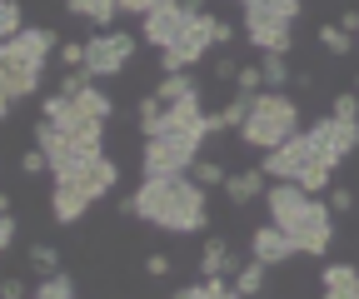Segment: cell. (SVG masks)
<instances>
[{
	"label": "cell",
	"mask_w": 359,
	"mask_h": 299,
	"mask_svg": "<svg viewBox=\"0 0 359 299\" xmlns=\"http://www.w3.org/2000/svg\"><path fill=\"white\" fill-rule=\"evenodd\" d=\"M120 215H140L165 235H195L210 225V195L195 175H145L140 190L120 200Z\"/></svg>",
	"instance_id": "1"
},
{
	"label": "cell",
	"mask_w": 359,
	"mask_h": 299,
	"mask_svg": "<svg viewBox=\"0 0 359 299\" xmlns=\"http://www.w3.org/2000/svg\"><path fill=\"white\" fill-rule=\"evenodd\" d=\"M264 204H269V220L299 244V254H330V244H334V209H330V200L304 195L294 180H269Z\"/></svg>",
	"instance_id": "2"
},
{
	"label": "cell",
	"mask_w": 359,
	"mask_h": 299,
	"mask_svg": "<svg viewBox=\"0 0 359 299\" xmlns=\"http://www.w3.org/2000/svg\"><path fill=\"white\" fill-rule=\"evenodd\" d=\"M60 50L55 30H20L15 40H0V115H11L20 100H30L45 80V60Z\"/></svg>",
	"instance_id": "3"
},
{
	"label": "cell",
	"mask_w": 359,
	"mask_h": 299,
	"mask_svg": "<svg viewBox=\"0 0 359 299\" xmlns=\"http://www.w3.org/2000/svg\"><path fill=\"white\" fill-rule=\"evenodd\" d=\"M290 135H299V105L285 95V90H259L250 100V115L240 125V140L250 150H280Z\"/></svg>",
	"instance_id": "4"
},
{
	"label": "cell",
	"mask_w": 359,
	"mask_h": 299,
	"mask_svg": "<svg viewBox=\"0 0 359 299\" xmlns=\"http://www.w3.org/2000/svg\"><path fill=\"white\" fill-rule=\"evenodd\" d=\"M115 180H120V165H115L110 155H100L90 169H80V175L55 180V190H50V215H55L60 225H75L90 204L105 200V195L115 190Z\"/></svg>",
	"instance_id": "5"
},
{
	"label": "cell",
	"mask_w": 359,
	"mask_h": 299,
	"mask_svg": "<svg viewBox=\"0 0 359 299\" xmlns=\"http://www.w3.org/2000/svg\"><path fill=\"white\" fill-rule=\"evenodd\" d=\"M264 175H269V180H294L304 195H320V190H330L334 169L325 165L320 150H314L309 130H299V135H290L280 150H269V155H264Z\"/></svg>",
	"instance_id": "6"
},
{
	"label": "cell",
	"mask_w": 359,
	"mask_h": 299,
	"mask_svg": "<svg viewBox=\"0 0 359 299\" xmlns=\"http://www.w3.org/2000/svg\"><path fill=\"white\" fill-rule=\"evenodd\" d=\"M140 135H145V140H155V135H190V140H205V135H215V120L205 115L200 95L175 100V105H160V95H145V100H140Z\"/></svg>",
	"instance_id": "7"
},
{
	"label": "cell",
	"mask_w": 359,
	"mask_h": 299,
	"mask_svg": "<svg viewBox=\"0 0 359 299\" xmlns=\"http://www.w3.org/2000/svg\"><path fill=\"white\" fill-rule=\"evenodd\" d=\"M230 25H224L219 15H195L190 20V30L185 35H180V46H170V50H160V70L165 75H180V70H185V65H195V60H205L215 46H230Z\"/></svg>",
	"instance_id": "8"
},
{
	"label": "cell",
	"mask_w": 359,
	"mask_h": 299,
	"mask_svg": "<svg viewBox=\"0 0 359 299\" xmlns=\"http://www.w3.org/2000/svg\"><path fill=\"white\" fill-rule=\"evenodd\" d=\"M35 145L45 150V160H50V175H55V180H65V175H80V169H90V165H95V160L105 155V145L75 140V135L55 130L50 120H40V125H35Z\"/></svg>",
	"instance_id": "9"
},
{
	"label": "cell",
	"mask_w": 359,
	"mask_h": 299,
	"mask_svg": "<svg viewBox=\"0 0 359 299\" xmlns=\"http://www.w3.org/2000/svg\"><path fill=\"white\" fill-rule=\"evenodd\" d=\"M290 25L294 20L280 15L275 6H264V0H245V40H250L259 55H290V40H294Z\"/></svg>",
	"instance_id": "10"
},
{
	"label": "cell",
	"mask_w": 359,
	"mask_h": 299,
	"mask_svg": "<svg viewBox=\"0 0 359 299\" xmlns=\"http://www.w3.org/2000/svg\"><path fill=\"white\" fill-rule=\"evenodd\" d=\"M200 145L205 140H190V135H155L140 150V169L145 175H190L200 160Z\"/></svg>",
	"instance_id": "11"
},
{
	"label": "cell",
	"mask_w": 359,
	"mask_h": 299,
	"mask_svg": "<svg viewBox=\"0 0 359 299\" xmlns=\"http://www.w3.org/2000/svg\"><path fill=\"white\" fill-rule=\"evenodd\" d=\"M40 120H50L55 130H65V135H75V140H90V145H105V120L95 115V110H85L75 95H45V105H40Z\"/></svg>",
	"instance_id": "12"
},
{
	"label": "cell",
	"mask_w": 359,
	"mask_h": 299,
	"mask_svg": "<svg viewBox=\"0 0 359 299\" xmlns=\"http://www.w3.org/2000/svg\"><path fill=\"white\" fill-rule=\"evenodd\" d=\"M195 15H205V0H165V6H155L145 15V46H155V50L180 46V35L190 30Z\"/></svg>",
	"instance_id": "13"
},
{
	"label": "cell",
	"mask_w": 359,
	"mask_h": 299,
	"mask_svg": "<svg viewBox=\"0 0 359 299\" xmlns=\"http://www.w3.org/2000/svg\"><path fill=\"white\" fill-rule=\"evenodd\" d=\"M130 55H135V35H125V30H100V35L85 40V70L95 75V80L125 75Z\"/></svg>",
	"instance_id": "14"
},
{
	"label": "cell",
	"mask_w": 359,
	"mask_h": 299,
	"mask_svg": "<svg viewBox=\"0 0 359 299\" xmlns=\"http://www.w3.org/2000/svg\"><path fill=\"white\" fill-rule=\"evenodd\" d=\"M309 140H314V150L325 155L330 169H339V165L359 150V125H354V120H334V115H325V120H314V125H309Z\"/></svg>",
	"instance_id": "15"
},
{
	"label": "cell",
	"mask_w": 359,
	"mask_h": 299,
	"mask_svg": "<svg viewBox=\"0 0 359 299\" xmlns=\"http://www.w3.org/2000/svg\"><path fill=\"white\" fill-rule=\"evenodd\" d=\"M250 254H255V260L259 265H269V270H275V265H285V260H294V254H299V244L275 225V220H269V225H259L255 235H250Z\"/></svg>",
	"instance_id": "16"
},
{
	"label": "cell",
	"mask_w": 359,
	"mask_h": 299,
	"mask_svg": "<svg viewBox=\"0 0 359 299\" xmlns=\"http://www.w3.org/2000/svg\"><path fill=\"white\" fill-rule=\"evenodd\" d=\"M240 270H245L240 254L224 239H205V249H200V279H235Z\"/></svg>",
	"instance_id": "17"
},
{
	"label": "cell",
	"mask_w": 359,
	"mask_h": 299,
	"mask_svg": "<svg viewBox=\"0 0 359 299\" xmlns=\"http://www.w3.org/2000/svg\"><path fill=\"white\" fill-rule=\"evenodd\" d=\"M320 299H359V270L344 265V260L325 265V274H320Z\"/></svg>",
	"instance_id": "18"
},
{
	"label": "cell",
	"mask_w": 359,
	"mask_h": 299,
	"mask_svg": "<svg viewBox=\"0 0 359 299\" xmlns=\"http://www.w3.org/2000/svg\"><path fill=\"white\" fill-rule=\"evenodd\" d=\"M269 190V175H264V165H255V169H240V175H230L224 180V200L230 204H250V200H259Z\"/></svg>",
	"instance_id": "19"
},
{
	"label": "cell",
	"mask_w": 359,
	"mask_h": 299,
	"mask_svg": "<svg viewBox=\"0 0 359 299\" xmlns=\"http://www.w3.org/2000/svg\"><path fill=\"white\" fill-rule=\"evenodd\" d=\"M65 11H70L75 20H90V25L110 30V20L120 15V0H65Z\"/></svg>",
	"instance_id": "20"
},
{
	"label": "cell",
	"mask_w": 359,
	"mask_h": 299,
	"mask_svg": "<svg viewBox=\"0 0 359 299\" xmlns=\"http://www.w3.org/2000/svg\"><path fill=\"white\" fill-rule=\"evenodd\" d=\"M155 95H160V105H175V100L200 95V90H195V80H190L185 70H180V75H165V80H160V90H155Z\"/></svg>",
	"instance_id": "21"
},
{
	"label": "cell",
	"mask_w": 359,
	"mask_h": 299,
	"mask_svg": "<svg viewBox=\"0 0 359 299\" xmlns=\"http://www.w3.org/2000/svg\"><path fill=\"white\" fill-rule=\"evenodd\" d=\"M259 70H264V90H285V85L294 80L285 55H259Z\"/></svg>",
	"instance_id": "22"
},
{
	"label": "cell",
	"mask_w": 359,
	"mask_h": 299,
	"mask_svg": "<svg viewBox=\"0 0 359 299\" xmlns=\"http://www.w3.org/2000/svg\"><path fill=\"white\" fill-rule=\"evenodd\" d=\"M250 100H255V95H235V100L224 105L219 115H210V120H215V135H219V130H240L245 115H250Z\"/></svg>",
	"instance_id": "23"
},
{
	"label": "cell",
	"mask_w": 359,
	"mask_h": 299,
	"mask_svg": "<svg viewBox=\"0 0 359 299\" xmlns=\"http://www.w3.org/2000/svg\"><path fill=\"white\" fill-rule=\"evenodd\" d=\"M30 299H75V284H70V274L55 270V274H45V279H40V289H35Z\"/></svg>",
	"instance_id": "24"
},
{
	"label": "cell",
	"mask_w": 359,
	"mask_h": 299,
	"mask_svg": "<svg viewBox=\"0 0 359 299\" xmlns=\"http://www.w3.org/2000/svg\"><path fill=\"white\" fill-rule=\"evenodd\" d=\"M264 270H269V265H259V260H250V265H245V270L235 274V289H240L245 299H255V294L264 289Z\"/></svg>",
	"instance_id": "25"
},
{
	"label": "cell",
	"mask_w": 359,
	"mask_h": 299,
	"mask_svg": "<svg viewBox=\"0 0 359 299\" xmlns=\"http://www.w3.org/2000/svg\"><path fill=\"white\" fill-rule=\"evenodd\" d=\"M320 46H325L330 55H349V50H354V35L339 30V25H320Z\"/></svg>",
	"instance_id": "26"
},
{
	"label": "cell",
	"mask_w": 359,
	"mask_h": 299,
	"mask_svg": "<svg viewBox=\"0 0 359 299\" xmlns=\"http://www.w3.org/2000/svg\"><path fill=\"white\" fill-rule=\"evenodd\" d=\"M190 175H195L205 190H215V185H224V180H230V175H224V165H219V160H205V155L195 160V169H190Z\"/></svg>",
	"instance_id": "27"
},
{
	"label": "cell",
	"mask_w": 359,
	"mask_h": 299,
	"mask_svg": "<svg viewBox=\"0 0 359 299\" xmlns=\"http://www.w3.org/2000/svg\"><path fill=\"white\" fill-rule=\"evenodd\" d=\"M264 90V70L259 65H240V75H235V95H259Z\"/></svg>",
	"instance_id": "28"
},
{
	"label": "cell",
	"mask_w": 359,
	"mask_h": 299,
	"mask_svg": "<svg viewBox=\"0 0 359 299\" xmlns=\"http://www.w3.org/2000/svg\"><path fill=\"white\" fill-rule=\"evenodd\" d=\"M20 35V0H0V40Z\"/></svg>",
	"instance_id": "29"
},
{
	"label": "cell",
	"mask_w": 359,
	"mask_h": 299,
	"mask_svg": "<svg viewBox=\"0 0 359 299\" xmlns=\"http://www.w3.org/2000/svg\"><path fill=\"white\" fill-rule=\"evenodd\" d=\"M30 265L45 270V274H55V270H60V249H55V244H30Z\"/></svg>",
	"instance_id": "30"
},
{
	"label": "cell",
	"mask_w": 359,
	"mask_h": 299,
	"mask_svg": "<svg viewBox=\"0 0 359 299\" xmlns=\"http://www.w3.org/2000/svg\"><path fill=\"white\" fill-rule=\"evenodd\" d=\"M330 115H334V120H354V125H359V95H354V90H344V95H334V105H330Z\"/></svg>",
	"instance_id": "31"
},
{
	"label": "cell",
	"mask_w": 359,
	"mask_h": 299,
	"mask_svg": "<svg viewBox=\"0 0 359 299\" xmlns=\"http://www.w3.org/2000/svg\"><path fill=\"white\" fill-rule=\"evenodd\" d=\"M15 244V215H11V200L0 195V249Z\"/></svg>",
	"instance_id": "32"
},
{
	"label": "cell",
	"mask_w": 359,
	"mask_h": 299,
	"mask_svg": "<svg viewBox=\"0 0 359 299\" xmlns=\"http://www.w3.org/2000/svg\"><path fill=\"white\" fill-rule=\"evenodd\" d=\"M45 169H50V160H45V150H40V145L20 155V175H45Z\"/></svg>",
	"instance_id": "33"
},
{
	"label": "cell",
	"mask_w": 359,
	"mask_h": 299,
	"mask_svg": "<svg viewBox=\"0 0 359 299\" xmlns=\"http://www.w3.org/2000/svg\"><path fill=\"white\" fill-rule=\"evenodd\" d=\"M60 65L85 70V46H80V40H65V46H60Z\"/></svg>",
	"instance_id": "34"
},
{
	"label": "cell",
	"mask_w": 359,
	"mask_h": 299,
	"mask_svg": "<svg viewBox=\"0 0 359 299\" xmlns=\"http://www.w3.org/2000/svg\"><path fill=\"white\" fill-rule=\"evenodd\" d=\"M330 209H334V215H349V209H354V190L334 185V190H330Z\"/></svg>",
	"instance_id": "35"
},
{
	"label": "cell",
	"mask_w": 359,
	"mask_h": 299,
	"mask_svg": "<svg viewBox=\"0 0 359 299\" xmlns=\"http://www.w3.org/2000/svg\"><path fill=\"white\" fill-rule=\"evenodd\" d=\"M155 6H165V0H120V15H140L145 20Z\"/></svg>",
	"instance_id": "36"
},
{
	"label": "cell",
	"mask_w": 359,
	"mask_h": 299,
	"mask_svg": "<svg viewBox=\"0 0 359 299\" xmlns=\"http://www.w3.org/2000/svg\"><path fill=\"white\" fill-rule=\"evenodd\" d=\"M145 274H150V279H165V274H170V254H150V260H145Z\"/></svg>",
	"instance_id": "37"
},
{
	"label": "cell",
	"mask_w": 359,
	"mask_h": 299,
	"mask_svg": "<svg viewBox=\"0 0 359 299\" xmlns=\"http://www.w3.org/2000/svg\"><path fill=\"white\" fill-rule=\"evenodd\" d=\"M264 6H275L280 15H290V20H299V11H304V0H264Z\"/></svg>",
	"instance_id": "38"
},
{
	"label": "cell",
	"mask_w": 359,
	"mask_h": 299,
	"mask_svg": "<svg viewBox=\"0 0 359 299\" xmlns=\"http://www.w3.org/2000/svg\"><path fill=\"white\" fill-rule=\"evenodd\" d=\"M0 299H25V284H20V279L11 274L6 284H0Z\"/></svg>",
	"instance_id": "39"
},
{
	"label": "cell",
	"mask_w": 359,
	"mask_h": 299,
	"mask_svg": "<svg viewBox=\"0 0 359 299\" xmlns=\"http://www.w3.org/2000/svg\"><path fill=\"white\" fill-rule=\"evenodd\" d=\"M215 75H219V80H235V75H240V65H235V60H219V65H215Z\"/></svg>",
	"instance_id": "40"
},
{
	"label": "cell",
	"mask_w": 359,
	"mask_h": 299,
	"mask_svg": "<svg viewBox=\"0 0 359 299\" xmlns=\"http://www.w3.org/2000/svg\"><path fill=\"white\" fill-rule=\"evenodd\" d=\"M339 30H349V35H354V30H359V11H344V15H339Z\"/></svg>",
	"instance_id": "41"
},
{
	"label": "cell",
	"mask_w": 359,
	"mask_h": 299,
	"mask_svg": "<svg viewBox=\"0 0 359 299\" xmlns=\"http://www.w3.org/2000/svg\"><path fill=\"white\" fill-rule=\"evenodd\" d=\"M354 95H359V75H354Z\"/></svg>",
	"instance_id": "42"
},
{
	"label": "cell",
	"mask_w": 359,
	"mask_h": 299,
	"mask_svg": "<svg viewBox=\"0 0 359 299\" xmlns=\"http://www.w3.org/2000/svg\"><path fill=\"white\" fill-rule=\"evenodd\" d=\"M235 299H245V294H240V289H235Z\"/></svg>",
	"instance_id": "43"
},
{
	"label": "cell",
	"mask_w": 359,
	"mask_h": 299,
	"mask_svg": "<svg viewBox=\"0 0 359 299\" xmlns=\"http://www.w3.org/2000/svg\"><path fill=\"white\" fill-rule=\"evenodd\" d=\"M240 6H245V0H240Z\"/></svg>",
	"instance_id": "44"
}]
</instances>
